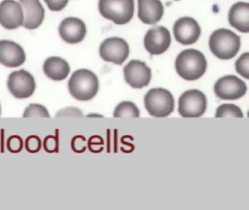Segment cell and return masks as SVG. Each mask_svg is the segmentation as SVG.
I'll list each match as a JSON object with an SVG mask.
<instances>
[{
	"instance_id": "obj_8",
	"label": "cell",
	"mask_w": 249,
	"mask_h": 210,
	"mask_svg": "<svg viewBox=\"0 0 249 210\" xmlns=\"http://www.w3.org/2000/svg\"><path fill=\"white\" fill-rule=\"evenodd\" d=\"M100 54L104 61L120 65L129 56V45L122 38H107L100 45Z\"/></svg>"
},
{
	"instance_id": "obj_16",
	"label": "cell",
	"mask_w": 249,
	"mask_h": 210,
	"mask_svg": "<svg viewBox=\"0 0 249 210\" xmlns=\"http://www.w3.org/2000/svg\"><path fill=\"white\" fill-rule=\"evenodd\" d=\"M19 3L24 13L23 26L30 30L40 27L45 18L44 7L40 0H19Z\"/></svg>"
},
{
	"instance_id": "obj_11",
	"label": "cell",
	"mask_w": 249,
	"mask_h": 210,
	"mask_svg": "<svg viewBox=\"0 0 249 210\" xmlns=\"http://www.w3.org/2000/svg\"><path fill=\"white\" fill-rule=\"evenodd\" d=\"M170 43V32L164 26H156L149 29L144 38L145 49L151 55H160L165 52Z\"/></svg>"
},
{
	"instance_id": "obj_19",
	"label": "cell",
	"mask_w": 249,
	"mask_h": 210,
	"mask_svg": "<svg viewBox=\"0 0 249 210\" xmlns=\"http://www.w3.org/2000/svg\"><path fill=\"white\" fill-rule=\"evenodd\" d=\"M43 71L49 78L54 81H61L68 77L71 67L66 60L60 57L53 56L45 61Z\"/></svg>"
},
{
	"instance_id": "obj_24",
	"label": "cell",
	"mask_w": 249,
	"mask_h": 210,
	"mask_svg": "<svg viewBox=\"0 0 249 210\" xmlns=\"http://www.w3.org/2000/svg\"><path fill=\"white\" fill-rule=\"evenodd\" d=\"M25 147L30 153H37L41 148V141L37 136H31L26 140Z\"/></svg>"
},
{
	"instance_id": "obj_15",
	"label": "cell",
	"mask_w": 249,
	"mask_h": 210,
	"mask_svg": "<svg viewBox=\"0 0 249 210\" xmlns=\"http://www.w3.org/2000/svg\"><path fill=\"white\" fill-rule=\"evenodd\" d=\"M26 61L25 51L14 41L0 40V64L10 68L22 65Z\"/></svg>"
},
{
	"instance_id": "obj_5",
	"label": "cell",
	"mask_w": 249,
	"mask_h": 210,
	"mask_svg": "<svg viewBox=\"0 0 249 210\" xmlns=\"http://www.w3.org/2000/svg\"><path fill=\"white\" fill-rule=\"evenodd\" d=\"M99 10L105 18L116 24H126L133 17L135 3L134 0H100Z\"/></svg>"
},
{
	"instance_id": "obj_3",
	"label": "cell",
	"mask_w": 249,
	"mask_h": 210,
	"mask_svg": "<svg viewBox=\"0 0 249 210\" xmlns=\"http://www.w3.org/2000/svg\"><path fill=\"white\" fill-rule=\"evenodd\" d=\"M209 46L211 52L217 58L231 59L240 50V37L229 29H218L210 36Z\"/></svg>"
},
{
	"instance_id": "obj_29",
	"label": "cell",
	"mask_w": 249,
	"mask_h": 210,
	"mask_svg": "<svg viewBox=\"0 0 249 210\" xmlns=\"http://www.w3.org/2000/svg\"><path fill=\"white\" fill-rule=\"evenodd\" d=\"M87 117H100V118H102L103 115H97V114H90V115H87Z\"/></svg>"
},
{
	"instance_id": "obj_6",
	"label": "cell",
	"mask_w": 249,
	"mask_h": 210,
	"mask_svg": "<svg viewBox=\"0 0 249 210\" xmlns=\"http://www.w3.org/2000/svg\"><path fill=\"white\" fill-rule=\"evenodd\" d=\"M206 109V96L200 90H187L179 98L178 112L183 118H199Z\"/></svg>"
},
{
	"instance_id": "obj_1",
	"label": "cell",
	"mask_w": 249,
	"mask_h": 210,
	"mask_svg": "<svg viewBox=\"0 0 249 210\" xmlns=\"http://www.w3.org/2000/svg\"><path fill=\"white\" fill-rule=\"evenodd\" d=\"M206 69L205 55L197 50H185L176 58V71L184 80L193 81L200 78L205 74Z\"/></svg>"
},
{
	"instance_id": "obj_25",
	"label": "cell",
	"mask_w": 249,
	"mask_h": 210,
	"mask_svg": "<svg viewBox=\"0 0 249 210\" xmlns=\"http://www.w3.org/2000/svg\"><path fill=\"white\" fill-rule=\"evenodd\" d=\"M22 140L18 136L14 135L8 139L7 147L11 153H18L23 148Z\"/></svg>"
},
{
	"instance_id": "obj_22",
	"label": "cell",
	"mask_w": 249,
	"mask_h": 210,
	"mask_svg": "<svg viewBox=\"0 0 249 210\" xmlns=\"http://www.w3.org/2000/svg\"><path fill=\"white\" fill-rule=\"evenodd\" d=\"M24 118H30V117H43V118H50L48 109L43 105L39 104H31L29 105L23 114Z\"/></svg>"
},
{
	"instance_id": "obj_12",
	"label": "cell",
	"mask_w": 249,
	"mask_h": 210,
	"mask_svg": "<svg viewBox=\"0 0 249 210\" xmlns=\"http://www.w3.org/2000/svg\"><path fill=\"white\" fill-rule=\"evenodd\" d=\"M24 13L19 1L3 0L0 3V24L8 30L23 26Z\"/></svg>"
},
{
	"instance_id": "obj_28",
	"label": "cell",
	"mask_w": 249,
	"mask_h": 210,
	"mask_svg": "<svg viewBox=\"0 0 249 210\" xmlns=\"http://www.w3.org/2000/svg\"><path fill=\"white\" fill-rule=\"evenodd\" d=\"M44 147L46 151L49 152V153H53V152L57 150V140L54 137H52V136L47 137L45 140Z\"/></svg>"
},
{
	"instance_id": "obj_23",
	"label": "cell",
	"mask_w": 249,
	"mask_h": 210,
	"mask_svg": "<svg viewBox=\"0 0 249 210\" xmlns=\"http://www.w3.org/2000/svg\"><path fill=\"white\" fill-rule=\"evenodd\" d=\"M236 71L242 77L249 78V53L248 52L242 54L240 58L236 61Z\"/></svg>"
},
{
	"instance_id": "obj_18",
	"label": "cell",
	"mask_w": 249,
	"mask_h": 210,
	"mask_svg": "<svg viewBox=\"0 0 249 210\" xmlns=\"http://www.w3.org/2000/svg\"><path fill=\"white\" fill-rule=\"evenodd\" d=\"M229 22L232 27L243 33L249 32V4L247 2L235 3L231 6L229 13Z\"/></svg>"
},
{
	"instance_id": "obj_10",
	"label": "cell",
	"mask_w": 249,
	"mask_h": 210,
	"mask_svg": "<svg viewBox=\"0 0 249 210\" xmlns=\"http://www.w3.org/2000/svg\"><path fill=\"white\" fill-rule=\"evenodd\" d=\"M124 74L126 83L134 88L148 86L151 80V69L139 60L129 61L124 68Z\"/></svg>"
},
{
	"instance_id": "obj_14",
	"label": "cell",
	"mask_w": 249,
	"mask_h": 210,
	"mask_svg": "<svg viewBox=\"0 0 249 210\" xmlns=\"http://www.w3.org/2000/svg\"><path fill=\"white\" fill-rule=\"evenodd\" d=\"M59 33L65 42L76 44L84 40L87 35V26L78 18H66L61 22Z\"/></svg>"
},
{
	"instance_id": "obj_2",
	"label": "cell",
	"mask_w": 249,
	"mask_h": 210,
	"mask_svg": "<svg viewBox=\"0 0 249 210\" xmlns=\"http://www.w3.org/2000/svg\"><path fill=\"white\" fill-rule=\"evenodd\" d=\"M71 94L77 100L89 101L99 90L97 76L91 70L81 69L74 71L68 82Z\"/></svg>"
},
{
	"instance_id": "obj_9",
	"label": "cell",
	"mask_w": 249,
	"mask_h": 210,
	"mask_svg": "<svg viewBox=\"0 0 249 210\" xmlns=\"http://www.w3.org/2000/svg\"><path fill=\"white\" fill-rule=\"evenodd\" d=\"M246 91V83L234 75L224 76L214 85L215 95L223 100H236L243 97Z\"/></svg>"
},
{
	"instance_id": "obj_13",
	"label": "cell",
	"mask_w": 249,
	"mask_h": 210,
	"mask_svg": "<svg viewBox=\"0 0 249 210\" xmlns=\"http://www.w3.org/2000/svg\"><path fill=\"white\" fill-rule=\"evenodd\" d=\"M173 33L176 40L182 45H192L200 36V26L192 18H180L175 23Z\"/></svg>"
},
{
	"instance_id": "obj_26",
	"label": "cell",
	"mask_w": 249,
	"mask_h": 210,
	"mask_svg": "<svg viewBox=\"0 0 249 210\" xmlns=\"http://www.w3.org/2000/svg\"><path fill=\"white\" fill-rule=\"evenodd\" d=\"M84 115L82 111L77 107L69 106L61 109L56 114V117H82Z\"/></svg>"
},
{
	"instance_id": "obj_4",
	"label": "cell",
	"mask_w": 249,
	"mask_h": 210,
	"mask_svg": "<svg viewBox=\"0 0 249 210\" xmlns=\"http://www.w3.org/2000/svg\"><path fill=\"white\" fill-rule=\"evenodd\" d=\"M145 109L156 118H165L174 110L175 102L173 95L162 88H152L144 97Z\"/></svg>"
},
{
	"instance_id": "obj_27",
	"label": "cell",
	"mask_w": 249,
	"mask_h": 210,
	"mask_svg": "<svg viewBox=\"0 0 249 210\" xmlns=\"http://www.w3.org/2000/svg\"><path fill=\"white\" fill-rule=\"evenodd\" d=\"M48 7L52 11L58 12L63 10L69 0H44Z\"/></svg>"
},
{
	"instance_id": "obj_17",
	"label": "cell",
	"mask_w": 249,
	"mask_h": 210,
	"mask_svg": "<svg viewBox=\"0 0 249 210\" xmlns=\"http://www.w3.org/2000/svg\"><path fill=\"white\" fill-rule=\"evenodd\" d=\"M163 14L164 7L160 0H138V17L142 23L155 24Z\"/></svg>"
},
{
	"instance_id": "obj_7",
	"label": "cell",
	"mask_w": 249,
	"mask_h": 210,
	"mask_svg": "<svg viewBox=\"0 0 249 210\" xmlns=\"http://www.w3.org/2000/svg\"><path fill=\"white\" fill-rule=\"evenodd\" d=\"M8 87L17 99H27L34 93L36 88L34 77L24 70L13 71L8 80Z\"/></svg>"
},
{
	"instance_id": "obj_30",
	"label": "cell",
	"mask_w": 249,
	"mask_h": 210,
	"mask_svg": "<svg viewBox=\"0 0 249 210\" xmlns=\"http://www.w3.org/2000/svg\"><path fill=\"white\" fill-rule=\"evenodd\" d=\"M0 115H1V105H0Z\"/></svg>"
},
{
	"instance_id": "obj_31",
	"label": "cell",
	"mask_w": 249,
	"mask_h": 210,
	"mask_svg": "<svg viewBox=\"0 0 249 210\" xmlns=\"http://www.w3.org/2000/svg\"><path fill=\"white\" fill-rule=\"evenodd\" d=\"M176 1H178V0H176Z\"/></svg>"
},
{
	"instance_id": "obj_21",
	"label": "cell",
	"mask_w": 249,
	"mask_h": 210,
	"mask_svg": "<svg viewBox=\"0 0 249 210\" xmlns=\"http://www.w3.org/2000/svg\"><path fill=\"white\" fill-rule=\"evenodd\" d=\"M215 117V118H224V117L243 118V113L240 108L237 105L224 104L217 108Z\"/></svg>"
},
{
	"instance_id": "obj_20",
	"label": "cell",
	"mask_w": 249,
	"mask_h": 210,
	"mask_svg": "<svg viewBox=\"0 0 249 210\" xmlns=\"http://www.w3.org/2000/svg\"><path fill=\"white\" fill-rule=\"evenodd\" d=\"M113 116L115 118L121 117H132V118H139L140 110L138 106L131 102H122L115 108Z\"/></svg>"
}]
</instances>
